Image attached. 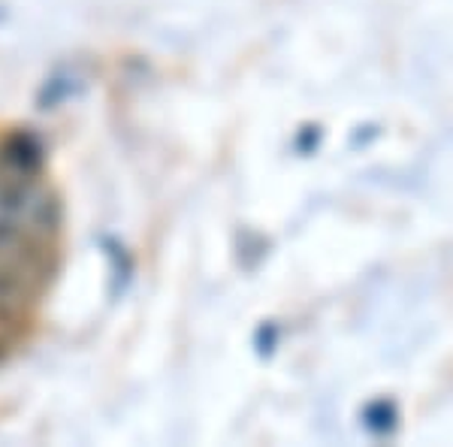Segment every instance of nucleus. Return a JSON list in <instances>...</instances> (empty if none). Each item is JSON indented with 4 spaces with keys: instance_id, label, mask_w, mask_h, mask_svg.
<instances>
[{
    "instance_id": "1",
    "label": "nucleus",
    "mask_w": 453,
    "mask_h": 447,
    "mask_svg": "<svg viewBox=\"0 0 453 447\" xmlns=\"http://www.w3.org/2000/svg\"><path fill=\"white\" fill-rule=\"evenodd\" d=\"M0 215L31 227L34 233L52 239L64 221V209L49 190L34 181V175H0Z\"/></svg>"
},
{
    "instance_id": "2",
    "label": "nucleus",
    "mask_w": 453,
    "mask_h": 447,
    "mask_svg": "<svg viewBox=\"0 0 453 447\" xmlns=\"http://www.w3.org/2000/svg\"><path fill=\"white\" fill-rule=\"evenodd\" d=\"M0 269L19 275L31 288L42 290L55 275V260L49 239L31 227L0 215Z\"/></svg>"
},
{
    "instance_id": "3",
    "label": "nucleus",
    "mask_w": 453,
    "mask_h": 447,
    "mask_svg": "<svg viewBox=\"0 0 453 447\" xmlns=\"http://www.w3.org/2000/svg\"><path fill=\"white\" fill-rule=\"evenodd\" d=\"M36 288L27 281H21L19 275L0 269V329H12L25 320L27 309L36 299Z\"/></svg>"
},
{
    "instance_id": "4",
    "label": "nucleus",
    "mask_w": 453,
    "mask_h": 447,
    "mask_svg": "<svg viewBox=\"0 0 453 447\" xmlns=\"http://www.w3.org/2000/svg\"><path fill=\"white\" fill-rule=\"evenodd\" d=\"M42 145L36 143L31 134H16L4 143L0 149V164H4L6 173L16 175H36L42 170Z\"/></svg>"
},
{
    "instance_id": "5",
    "label": "nucleus",
    "mask_w": 453,
    "mask_h": 447,
    "mask_svg": "<svg viewBox=\"0 0 453 447\" xmlns=\"http://www.w3.org/2000/svg\"><path fill=\"white\" fill-rule=\"evenodd\" d=\"M6 357H10V339H6V335H0V363H4Z\"/></svg>"
}]
</instances>
